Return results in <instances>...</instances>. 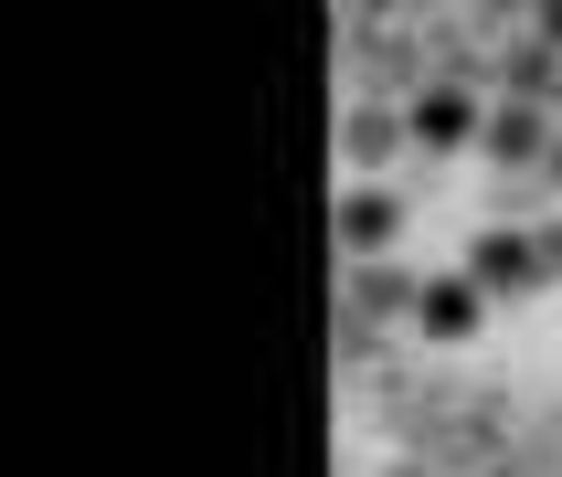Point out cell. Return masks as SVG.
I'll use <instances>...</instances> for the list:
<instances>
[{"label": "cell", "instance_id": "cell-1", "mask_svg": "<svg viewBox=\"0 0 562 477\" xmlns=\"http://www.w3.org/2000/svg\"><path fill=\"white\" fill-rule=\"evenodd\" d=\"M562 265V234L552 245H531V234H477V254H468V276L488 286V297H520V286H541Z\"/></svg>", "mask_w": 562, "mask_h": 477}, {"label": "cell", "instance_id": "cell-2", "mask_svg": "<svg viewBox=\"0 0 562 477\" xmlns=\"http://www.w3.org/2000/svg\"><path fill=\"white\" fill-rule=\"evenodd\" d=\"M404 138H425V149H468V138H488V117H477L468 86H425L404 106Z\"/></svg>", "mask_w": 562, "mask_h": 477}, {"label": "cell", "instance_id": "cell-3", "mask_svg": "<svg viewBox=\"0 0 562 477\" xmlns=\"http://www.w3.org/2000/svg\"><path fill=\"white\" fill-rule=\"evenodd\" d=\"M552 106H488V138H477V149L499 159V170H541V159H552Z\"/></svg>", "mask_w": 562, "mask_h": 477}, {"label": "cell", "instance_id": "cell-4", "mask_svg": "<svg viewBox=\"0 0 562 477\" xmlns=\"http://www.w3.org/2000/svg\"><path fill=\"white\" fill-rule=\"evenodd\" d=\"M414 318H425V340H477L488 286H477V276H436V286H414Z\"/></svg>", "mask_w": 562, "mask_h": 477}, {"label": "cell", "instance_id": "cell-5", "mask_svg": "<svg viewBox=\"0 0 562 477\" xmlns=\"http://www.w3.org/2000/svg\"><path fill=\"white\" fill-rule=\"evenodd\" d=\"M393 234H404V202H393V191H350L340 202V245L350 254H382Z\"/></svg>", "mask_w": 562, "mask_h": 477}, {"label": "cell", "instance_id": "cell-6", "mask_svg": "<svg viewBox=\"0 0 562 477\" xmlns=\"http://www.w3.org/2000/svg\"><path fill=\"white\" fill-rule=\"evenodd\" d=\"M393 149H404V127H393V117H350V159H361V170H382Z\"/></svg>", "mask_w": 562, "mask_h": 477}, {"label": "cell", "instance_id": "cell-7", "mask_svg": "<svg viewBox=\"0 0 562 477\" xmlns=\"http://www.w3.org/2000/svg\"><path fill=\"white\" fill-rule=\"evenodd\" d=\"M531 32H541V43H562V11H541V22H531Z\"/></svg>", "mask_w": 562, "mask_h": 477}, {"label": "cell", "instance_id": "cell-8", "mask_svg": "<svg viewBox=\"0 0 562 477\" xmlns=\"http://www.w3.org/2000/svg\"><path fill=\"white\" fill-rule=\"evenodd\" d=\"M541 170H552V191H562V138H552V159H541Z\"/></svg>", "mask_w": 562, "mask_h": 477}, {"label": "cell", "instance_id": "cell-9", "mask_svg": "<svg viewBox=\"0 0 562 477\" xmlns=\"http://www.w3.org/2000/svg\"><path fill=\"white\" fill-rule=\"evenodd\" d=\"M552 117H562V75H552Z\"/></svg>", "mask_w": 562, "mask_h": 477}]
</instances>
